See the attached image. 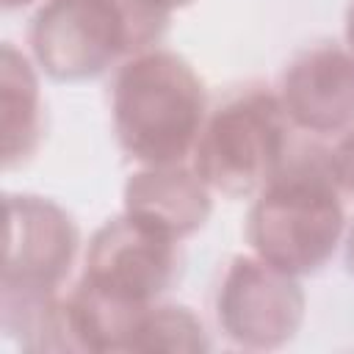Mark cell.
Masks as SVG:
<instances>
[{
  "label": "cell",
  "instance_id": "6da1fadb",
  "mask_svg": "<svg viewBox=\"0 0 354 354\" xmlns=\"http://www.w3.org/2000/svg\"><path fill=\"white\" fill-rule=\"evenodd\" d=\"M340 196L332 149L315 141H290L279 171L249 207L246 241L252 252L299 279L318 274L346 235Z\"/></svg>",
  "mask_w": 354,
  "mask_h": 354
},
{
  "label": "cell",
  "instance_id": "7a4b0ae2",
  "mask_svg": "<svg viewBox=\"0 0 354 354\" xmlns=\"http://www.w3.org/2000/svg\"><path fill=\"white\" fill-rule=\"evenodd\" d=\"M111 119L119 149L138 166L188 163L207 119L205 83L183 55L144 50L116 69Z\"/></svg>",
  "mask_w": 354,
  "mask_h": 354
},
{
  "label": "cell",
  "instance_id": "3957f363",
  "mask_svg": "<svg viewBox=\"0 0 354 354\" xmlns=\"http://www.w3.org/2000/svg\"><path fill=\"white\" fill-rule=\"evenodd\" d=\"M290 130L277 91H238L207 113L191 166L213 194L249 199L279 171L293 141Z\"/></svg>",
  "mask_w": 354,
  "mask_h": 354
},
{
  "label": "cell",
  "instance_id": "277c9868",
  "mask_svg": "<svg viewBox=\"0 0 354 354\" xmlns=\"http://www.w3.org/2000/svg\"><path fill=\"white\" fill-rule=\"evenodd\" d=\"M30 58L55 83H83L133 55L116 0H44L28 25Z\"/></svg>",
  "mask_w": 354,
  "mask_h": 354
},
{
  "label": "cell",
  "instance_id": "5b68a950",
  "mask_svg": "<svg viewBox=\"0 0 354 354\" xmlns=\"http://www.w3.org/2000/svg\"><path fill=\"white\" fill-rule=\"evenodd\" d=\"M307 315L299 277L260 254H235L216 293V318L224 337L241 348L271 351L288 346Z\"/></svg>",
  "mask_w": 354,
  "mask_h": 354
},
{
  "label": "cell",
  "instance_id": "8992f818",
  "mask_svg": "<svg viewBox=\"0 0 354 354\" xmlns=\"http://www.w3.org/2000/svg\"><path fill=\"white\" fill-rule=\"evenodd\" d=\"M177 243L171 235L122 210L94 230L83 277L111 293L152 304L180 279L183 257Z\"/></svg>",
  "mask_w": 354,
  "mask_h": 354
},
{
  "label": "cell",
  "instance_id": "52a82bcc",
  "mask_svg": "<svg viewBox=\"0 0 354 354\" xmlns=\"http://www.w3.org/2000/svg\"><path fill=\"white\" fill-rule=\"evenodd\" d=\"M80 249L77 221L39 194H6L3 290H58Z\"/></svg>",
  "mask_w": 354,
  "mask_h": 354
},
{
  "label": "cell",
  "instance_id": "ba28073f",
  "mask_svg": "<svg viewBox=\"0 0 354 354\" xmlns=\"http://www.w3.org/2000/svg\"><path fill=\"white\" fill-rule=\"evenodd\" d=\"M279 102L307 136H332L354 127V55L348 47L321 41L296 53L279 77Z\"/></svg>",
  "mask_w": 354,
  "mask_h": 354
},
{
  "label": "cell",
  "instance_id": "9c48e42d",
  "mask_svg": "<svg viewBox=\"0 0 354 354\" xmlns=\"http://www.w3.org/2000/svg\"><path fill=\"white\" fill-rule=\"evenodd\" d=\"M124 213L152 224L174 241L199 232L213 213V191L188 163L138 166L122 188Z\"/></svg>",
  "mask_w": 354,
  "mask_h": 354
},
{
  "label": "cell",
  "instance_id": "30bf717a",
  "mask_svg": "<svg viewBox=\"0 0 354 354\" xmlns=\"http://www.w3.org/2000/svg\"><path fill=\"white\" fill-rule=\"evenodd\" d=\"M41 69L11 41L0 47V127H3V169L25 166L44 138Z\"/></svg>",
  "mask_w": 354,
  "mask_h": 354
},
{
  "label": "cell",
  "instance_id": "8fae6325",
  "mask_svg": "<svg viewBox=\"0 0 354 354\" xmlns=\"http://www.w3.org/2000/svg\"><path fill=\"white\" fill-rule=\"evenodd\" d=\"M66 307L80 351H91V354L133 351L136 335L149 310V304L111 293L86 277H80V282L69 290Z\"/></svg>",
  "mask_w": 354,
  "mask_h": 354
},
{
  "label": "cell",
  "instance_id": "7c38bea8",
  "mask_svg": "<svg viewBox=\"0 0 354 354\" xmlns=\"http://www.w3.org/2000/svg\"><path fill=\"white\" fill-rule=\"evenodd\" d=\"M210 348L202 318L185 304H149L133 351H171V354H202Z\"/></svg>",
  "mask_w": 354,
  "mask_h": 354
},
{
  "label": "cell",
  "instance_id": "4fadbf2b",
  "mask_svg": "<svg viewBox=\"0 0 354 354\" xmlns=\"http://www.w3.org/2000/svg\"><path fill=\"white\" fill-rule=\"evenodd\" d=\"M332 163H335V177L340 183V191L354 196V127H348L343 138L335 144Z\"/></svg>",
  "mask_w": 354,
  "mask_h": 354
},
{
  "label": "cell",
  "instance_id": "5bb4252c",
  "mask_svg": "<svg viewBox=\"0 0 354 354\" xmlns=\"http://www.w3.org/2000/svg\"><path fill=\"white\" fill-rule=\"evenodd\" d=\"M343 263H346V271L354 277V221L351 227H346V235H343Z\"/></svg>",
  "mask_w": 354,
  "mask_h": 354
},
{
  "label": "cell",
  "instance_id": "9a60e30c",
  "mask_svg": "<svg viewBox=\"0 0 354 354\" xmlns=\"http://www.w3.org/2000/svg\"><path fill=\"white\" fill-rule=\"evenodd\" d=\"M346 47H348L351 55H354V0H351L348 8H346Z\"/></svg>",
  "mask_w": 354,
  "mask_h": 354
},
{
  "label": "cell",
  "instance_id": "2e32d148",
  "mask_svg": "<svg viewBox=\"0 0 354 354\" xmlns=\"http://www.w3.org/2000/svg\"><path fill=\"white\" fill-rule=\"evenodd\" d=\"M0 3H3L6 11H14V8H25V6H30L33 0H0Z\"/></svg>",
  "mask_w": 354,
  "mask_h": 354
},
{
  "label": "cell",
  "instance_id": "e0dca14e",
  "mask_svg": "<svg viewBox=\"0 0 354 354\" xmlns=\"http://www.w3.org/2000/svg\"><path fill=\"white\" fill-rule=\"evenodd\" d=\"M171 3V8L177 11V8H183V6H188V3H194V0H169Z\"/></svg>",
  "mask_w": 354,
  "mask_h": 354
}]
</instances>
